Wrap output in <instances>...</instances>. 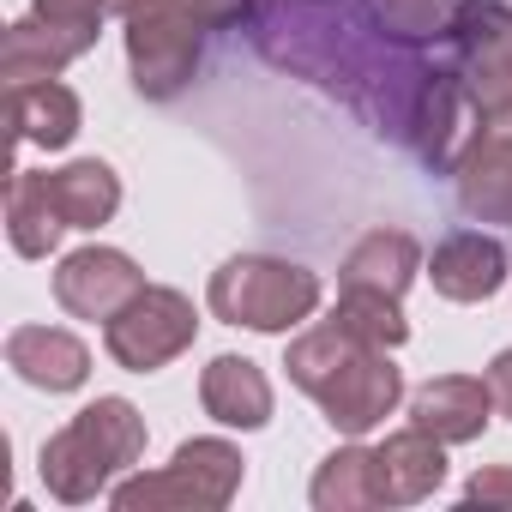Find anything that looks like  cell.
Wrapping results in <instances>:
<instances>
[{
	"label": "cell",
	"instance_id": "19",
	"mask_svg": "<svg viewBox=\"0 0 512 512\" xmlns=\"http://www.w3.org/2000/svg\"><path fill=\"white\" fill-rule=\"evenodd\" d=\"M49 193H55V211H61L67 229H103L121 211V175L97 157L49 169Z\"/></svg>",
	"mask_w": 512,
	"mask_h": 512
},
{
	"label": "cell",
	"instance_id": "11",
	"mask_svg": "<svg viewBox=\"0 0 512 512\" xmlns=\"http://www.w3.org/2000/svg\"><path fill=\"white\" fill-rule=\"evenodd\" d=\"M446 476V440H434L428 428H398L386 434V446H374V494L380 506H416L440 488Z\"/></svg>",
	"mask_w": 512,
	"mask_h": 512
},
{
	"label": "cell",
	"instance_id": "21",
	"mask_svg": "<svg viewBox=\"0 0 512 512\" xmlns=\"http://www.w3.org/2000/svg\"><path fill=\"white\" fill-rule=\"evenodd\" d=\"M314 506L320 512H356V506H380L374 494V452L368 446H338L320 476H314Z\"/></svg>",
	"mask_w": 512,
	"mask_h": 512
},
{
	"label": "cell",
	"instance_id": "20",
	"mask_svg": "<svg viewBox=\"0 0 512 512\" xmlns=\"http://www.w3.org/2000/svg\"><path fill=\"white\" fill-rule=\"evenodd\" d=\"M7 235L25 260H43V253L67 235L61 211H55V193H49V169H13V187H7Z\"/></svg>",
	"mask_w": 512,
	"mask_h": 512
},
{
	"label": "cell",
	"instance_id": "7",
	"mask_svg": "<svg viewBox=\"0 0 512 512\" xmlns=\"http://www.w3.org/2000/svg\"><path fill=\"white\" fill-rule=\"evenodd\" d=\"M446 67L464 79L476 115L512 103V0H464L446 31Z\"/></svg>",
	"mask_w": 512,
	"mask_h": 512
},
{
	"label": "cell",
	"instance_id": "16",
	"mask_svg": "<svg viewBox=\"0 0 512 512\" xmlns=\"http://www.w3.org/2000/svg\"><path fill=\"white\" fill-rule=\"evenodd\" d=\"M416 272H422L416 235H404V229H368L350 247V260L338 272V290H380V296H398L404 302V290L416 284Z\"/></svg>",
	"mask_w": 512,
	"mask_h": 512
},
{
	"label": "cell",
	"instance_id": "25",
	"mask_svg": "<svg viewBox=\"0 0 512 512\" xmlns=\"http://www.w3.org/2000/svg\"><path fill=\"white\" fill-rule=\"evenodd\" d=\"M464 500L470 506H512V464H488L464 482Z\"/></svg>",
	"mask_w": 512,
	"mask_h": 512
},
{
	"label": "cell",
	"instance_id": "4",
	"mask_svg": "<svg viewBox=\"0 0 512 512\" xmlns=\"http://www.w3.org/2000/svg\"><path fill=\"white\" fill-rule=\"evenodd\" d=\"M139 452H145V416L127 398H97L43 446V482L55 500L85 506L127 464H139Z\"/></svg>",
	"mask_w": 512,
	"mask_h": 512
},
{
	"label": "cell",
	"instance_id": "13",
	"mask_svg": "<svg viewBox=\"0 0 512 512\" xmlns=\"http://www.w3.org/2000/svg\"><path fill=\"white\" fill-rule=\"evenodd\" d=\"M7 368L37 392H79L91 374V350L61 326H19L7 332Z\"/></svg>",
	"mask_w": 512,
	"mask_h": 512
},
{
	"label": "cell",
	"instance_id": "2",
	"mask_svg": "<svg viewBox=\"0 0 512 512\" xmlns=\"http://www.w3.org/2000/svg\"><path fill=\"white\" fill-rule=\"evenodd\" d=\"M284 368H290V380L326 410V422H332L338 434H350V440L374 434V428L398 410V398H404V374L392 368V356H386L380 344L356 338V332L338 326V320L308 326V332L290 344Z\"/></svg>",
	"mask_w": 512,
	"mask_h": 512
},
{
	"label": "cell",
	"instance_id": "6",
	"mask_svg": "<svg viewBox=\"0 0 512 512\" xmlns=\"http://www.w3.org/2000/svg\"><path fill=\"white\" fill-rule=\"evenodd\" d=\"M235 488H241V452L229 440H187L169 458V470L127 476L115 488V506L121 512H163V506H175V512H217V506L235 500Z\"/></svg>",
	"mask_w": 512,
	"mask_h": 512
},
{
	"label": "cell",
	"instance_id": "18",
	"mask_svg": "<svg viewBox=\"0 0 512 512\" xmlns=\"http://www.w3.org/2000/svg\"><path fill=\"white\" fill-rule=\"evenodd\" d=\"M91 43L55 31L49 19L25 13L19 25H7V43H0V79L7 85H37V79H55L61 67H73Z\"/></svg>",
	"mask_w": 512,
	"mask_h": 512
},
{
	"label": "cell",
	"instance_id": "22",
	"mask_svg": "<svg viewBox=\"0 0 512 512\" xmlns=\"http://www.w3.org/2000/svg\"><path fill=\"white\" fill-rule=\"evenodd\" d=\"M338 326H350L356 338L380 344V350H398L410 338V320L398 308V296H380V290H338Z\"/></svg>",
	"mask_w": 512,
	"mask_h": 512
},
{
	"label": "cell",
	"instance_id": "1",
	"mask_svg": "<svg viewBox=\"0 0 512 512\" xmlns=\"http://www.w3.org/2000/svg\"><path fill=\"white\" fill-rule=\"evenodd\" d=\"M253 43L296 79H314L344 109H356L380 139H410L440 61H422L416 43L380 31V19L350 0H253Z\"/></svg>",
	"mask_w": 512,
	"mask_h": 512
},
{
	"label": "cell",
	"instance_id": "9",
	"mask_svg": "<svg viewBox=\"0 0 512 512\" xmlns=\"http://www.w3.org/2000/svg\"><path fill=\"white\" fill-rule=\"evenodd\" d=\"M452 193H458L464 217L512 229V103L476 115V127L452 163Z\"/></svg>",
	"mask_w": 512,
	"mask_h": 512
},
{
	"label": "cell",
	"instance_id": "15",
	"mask_svg": "<svg viewBox=\"0 0 512 512\" xmlns=\"http://www.w3.org/2000/svg\"><path fill=\"white\" fill-rule=\"evenodd\" d=\"M199 404L223 428H266L272 422V380L247 356H217L199 374Z\"/></svg>",
	"mask_w": 512,
	"mask_h": 512
},
{
	"label": "cell",
	"instance_id": "17",
	"mask_svg": "<svg viewBox=\"0 0 512 512\" xmlns=\"http://www.w3.org/2000/svg\"><path fill=\"white\" fill-rule=\"evenodd\" d=\"M79 97L61 85V79H37V85H7V127H13V145H43V151H61L73 145L79 133Z\"/></svg>",
	"mask_w": 512,
	"mask_h": 512
},
{
	"label": "cell",
	"instance_id": "26",
	"mask_svg": "<svg viewBox=\"0 0 512 512\" xmlns=\"http://www.w3.org/2000/svg\"><path fill=\"white\" fill-rule=\"evenodd\" d=\"M488 392H494V410L512 416V350H500V356L488 362Z\"/></svg>",
	"mask_w": 512,
	"mask_h": 512
},
{
	"label": "cell",
	"instance_id": "12",
	"mask_svg": "<svg viewBox=\"0 0 512 512\" xmlns=\"http://www.w3.org/2000/svg\"><path fill=\"white\" fill-rule=\"evenodd\" d=\"M428 278L446 302H488L500 284H506V247L482 229H452L434 260H428Z\"/></svg>",
	"mask_w": 512,
	"mask_h": 512
},
{
	"label": "cell",
	"instance_id": "5",
	"mask_svg": "<svg viewBox=\"0 0 512 512\" xmlns=\"http://www.w3.org/2000/svg\"><path fill=\"white\" fill-rule=\"evenodd\" d=\"M205 308L223 326H247V332H290L320 308V278L308 266L272 260V253H241V260L211 272Z\"/></svg>",
	"mask_w": 512,
	"mask_h": 512
},
{
	"label": "cell",
	"instance_id": "8",
	"mask_svg": "<svg viewBox=\"0 0 512 512\" xmlns=\"http://www.w3.org/2000/svg\"><path fill=\"white\" fill-rule=\"evenodd\" d=\"M199 332V314L181 290H157L145 284L115 320H103V344L127 374H157L163 362H175Z\"/></svg>",
	"mask_w": 512,
	"mask_h": 512
},
{
	"label": "cell",
	"instance_id": "24",
	"mask_svg": "<svg viewBox=\"0 0 512 512\" xmlns=\"http://www.w3.org/2000/svg\"><path fill=\"white\" fill-rule=\"evenodd\" d=\"M121 7V0H37V19H49L55 31H67V37H79V43H97V25L109 19Z\"/></svg>",
	"mask_w": 512,
	"mask_h": 512
},
{
	"label": "cell",
	"instance_id": "23",
	"mask_svg": "<svg viewBox=\"0 0 512 512\" xmlns=\"http://www.w3.org/2000/svg\"><path fill=\"white\" fill-rule=\"evenodd\" d=\"M368 13L380 19V31H392L398 43H434L452 31L458 0H368Z\"/></svg>",
	"mask_w": 512,
	"mask_h": 512
},
{
	"label": "cell",
	"instance_id": "10",
	"mask_svg": "<svg viewBox=\"0 0 512 512\" xmlns=\"http://www.w3.org/2000/svg\"><path fill=\"white\" fill-rule=\"evenodd\" d=\"M139 290H145V272L121 247H79L55 272V302L73 320H115Z\"/></svg>",
	"mask_w": 512,
	"mask_h": 512
},
{
	"label": "cell",
	"instance_id": "14",
	"mask_svg": "<svg viewBox=\"0 0 512 512\" xmlns=\"http://www.w3.org/2000/svg\"><path fill=\"white\" fill-rule=\"evenodd\" d=\"M488 416H494V392H488V380H470V374H440L410 398V422L446 446L476 440L488 428Z\"/></svg>",
	"mask_w": 512,
	"mask_h": 512
},
{
	"label": "cell",
	"instance_id": "3",
	"mask_svg": "<svg viewBox=\"0 0 512 512\" xmlns=\"http://www.w3.org/2000/svg\"><path fill=\"white\" fill-rule=\"evenodd\" d=\"M121 19H127L133 91L169 103L193 85L205 37L253 19V0H121Z\"/></svg>",
	"mask_w": 512,
	"mask_h": 512
}]
</instances>
